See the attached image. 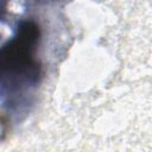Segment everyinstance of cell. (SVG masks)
Masks as SVG:
<instances>
[{
    "mask_svg": "<svg viewBox=\"0 0 152 152\" xmlns=\"http://www.w3.org/2000/svg\"><path fill=\"white\" fill-rule=\"evenodd\" d=\"M39 26L31 20L20 23L15 36L1 49V72L23 75L28 81L38 80L40 69L34 59V51L39 42Z\"/></svg>",
    "mask_w": 152,
    "mask_h": 152,
    "instance_id": "cell-1",
    "label": "cell"
}]
</instances>
